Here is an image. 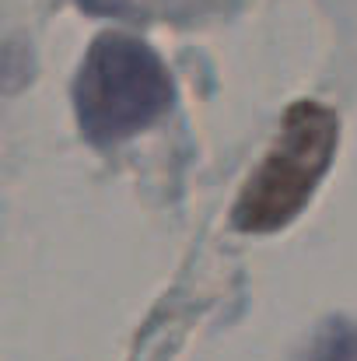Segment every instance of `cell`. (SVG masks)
Segmentation results:
<instances>
[{
    "label": "cell",
    "mask_w": 357,
    "mask_h": 361,
    "mask_svg": "<svg viewBox=\"0 0 357 361\" xmlns=\"http://www.w3.org/2000/svg\"><path fill=\"white\" fill-rule=\"evenodd\" d=\"M301 361H357V330L351 323H326Z\"/></svg>",
    "instance_id": "3"
},
{
    "label": "cell",
    "mask_w": 357,
    "mask_h": 361,
    "mask_svg": "<svg viewBox=\"0 0 357 361\" xmlns=\"http://www.w3.org/2000/svg\"><path fill=\"white\" fill-rule=\"evenodd\" d=\"M88 11H99V14H109V11H119L123 0H81Z\"/></svg>",
    "instance_id": "4"
},
{
    "label": "cell",
    "mask_w": 357,
    "mask_h": 361,
    "mask_svg": "<svg viewBox=\"0 0 357 361\" xmlns=\"http://www.w3.org/2000/svg\"><path fill=\"white\" fill-rule=\"evenodd\" d=\"M172 95L168 67L130 35H99L74 78L77 126L99 147L123 144L161 120Z\"/></svg>",
    "instance_id": "2"
},
{
    "label": "cell",
    "mask_w": 357,
    "mask_h": 361,
    "mask_svg": "<svg viewBox=\"0 0 357 361\" xmlns=\"http://www.w3.org/2000/svg\"><path fill=\"white\" fill-rule=\"evenodd\" d=\"M340 144V120L315 99H298L266 147L256 172L245 179L232 207V225L249 235H266L291 225L330 172Z\"/></svg>",
    "instance_id": "1"
}]
</instances>
